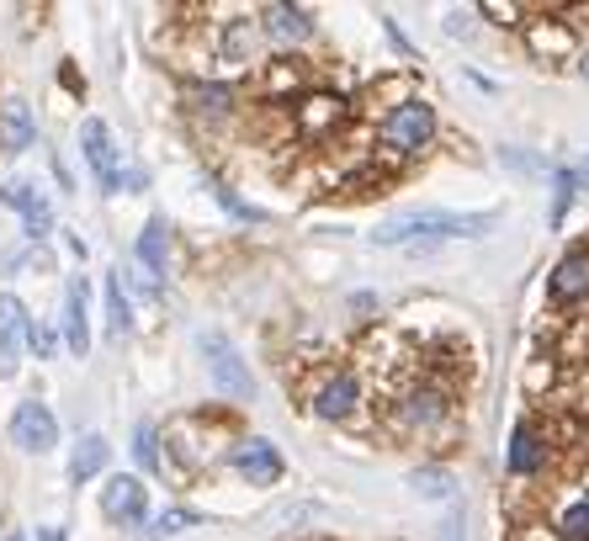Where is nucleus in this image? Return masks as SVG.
Segmentation results:
<instances>
[{
    "instance_id": "obj_1",
    "label": "nucleus",
    "mask_w": 589,
    "mask_h": 541,
    "mask_svg": "<svg viewBox=\"0 0 589 541\" xmlns=\"http://www.w3.org/2000/svg\"><path fill=\"white\" fill-rule=\"evenodd\" d=\"M489 228H494V213H430V207H415V213H393L388 223H377L372 245L430 249L441 239H478Z\"/></svg>"
},
{
    "instance_id": "obj_2",
    "label": "nucleus",
    "mask_w": 589,
    "mask_h": 541,
    "mask_svg": "<svg viewBox=\"0 0 589 541\" xmlns=\"http://www.w3.org/2000/svg\"><path fill=\"white\" fill-rule=\"evenodd\" d=\"M446 419H451V388L436 382V377L404 382L388 404V425L398 436H430V430H441Z\"/></svg>"
},
{
    "instance_id": "obj_3",
    "label": "nucleus",
    "mask_w": 589,
    "mask_h": 541,
    "mask_svg": "<svg viewBox=\"0 0 589 541\" xmlns=\"http://www.w3.org/2000/svg\"><path fill=\"white\" fill-rule=\"evenodd\" d=\"M377 139H383V149H388L393 160H415V154H425L430 149V139H436V112H430V101H404L398 112H388L383 123H377Z\"/></svg>"
},
{
    "instance_id": "obj_4",
    "label": "nucleus",
    "mask_w": 589,
    "mask_h": 541,
    "mask_svg": "<svg viewBox=\"0 0 589 541\" xmlns=\"http://www.w3.org/2000/svg\"><path fill=\"white\" fill-rule=\"evenodd\" d=\"M196 345H202V356H207V377H213V388H219L223 398H234V404L255 398V377H250V367L240 361V350L223 340L219 329H207Z\"/></svg>"
},
{
    "instance_id": "obj_5",
    "label": "nucleus",
    "mask_w": 589,
    "mask_h": 541,
    "mask_svg": "<svg viewBox=\"0 0 589 541\" xmlns=\"http://www.w3.org/2000/svg\"><path fill=\"white\" fill-rule=\"evenodd\" d=\"M526 49L541 64H568V59H579V27L558 22V17H537V22H526Z\"/></svg>"
},
{
    "instance_id": "obj_6",
    "label": "nucleus",
    "mask_w": 589,
    "mask_h": 541,
    "mask_svg": "<svg viewBox=\"0 0 589 541\" xmlns=\"http://www.w3.org/2000/svg\"><path fill=\"white\" fill-rule=\"evenodd\" d=\"M80 149H85V165L97 171V186L112 197L123 186V171H118V144H112V127L101 118H85L80 123Z\"/></svg>"
},
{
    "instance_id": "obj_7",
    "label": "nucleus",
    "mask_w": 589,
    "mask_h": 541,
    "mask_svg": "<svg viewBox=\"0 0 589 541\" xmlns=\"http://www.w3.org/2000/svg\"><path fill=\"white\" fill-rule=\"evenodd\" d=\"M547 303L552 308H585L589 303V249H568L563 261L547 276Z\"/></svg>"
},
{
    "instance_id": "obj_8",
    "label": "nucleus",
    "mask_w": 589,
    "mask_h": 541,
    "mask_svg": "<svg viewBox=\"0 0 589 541\" xmlns=\"http://www.w3.org/2000/svg\"><path fill=\"white\" fill-rule=\"evenodd\" d=\"M345 123V101L341 96H329V91H308V96H297L293 101V133L297 139H329L335 127Z\"/></svg>"
},
{
    "instance_id": "obj_9",
    "label": "nucleus",
    "mask_w": 589,
    "mask_h": 541,
    "mask_svg": "<svg viewBox=\"0 0 589 541\" xmlns=\"http://www.w3.org/2000/svg\"><path fill=\"white\" fill-rule=\"evenodd\" d=\"M11 441L22 446V451H32V457L53 451V446H59V419H53L49 404H38V398L17 404V415H11Z\"/></svg>"
},
{
    "instance_id": "obj_10",
    "label": "nucleus",
    "mask_w": 589,
    "mask_h": 541,
    "mask_svg": "<svg viewBox=\"0 0 589 541\" xmlns=\"http://www.w3.org/2000/svg\"><path fill=\"white\" fill-rule=\"evenodd\" d=\"M356 409H362V377L351 367L329 371L319 388H314V415L319 419H351Z\"/></svg>"
},
{
    "instance_id": "obj_11",
    "label": "nucleus",
    "mask_w": 589,
    "mask_h": 541,
    "mask_svg": "<svg viewBox=\"0 0 589 541\" xmlns=\"http://www.w3.org/2000/svg\"><path fill=\"white\" fill-rule=\"evenodd\" d=\"M144 510H149V489L139 478H128V472L106 478V489H101V516L112 520V525H139Z\"/></svg>"
},
{
    "instance_id": "obj_12",
    "label": "nucleus",
    "mask_w": 589,
    "mask_h": 541,
    "mask_svg": "<svg viewBox=\"0 0 589 541\" xmlns=\"http://www.w3.org/2000/svg\"><path fill=\"white\" fill-rule=\"evenodd\" d=\"M32 340V319H27L22 297L0 293V371H11L22 361V345Z\"/></svg>"
},
{
    "instance_id": "obj_13",
    "label": "nucleus",
    "mask_w": 589,
    "mask_h": 541,
    "mask_svg": "<svg viewBox=\"0 0 589 541\" xmlns=\"http://www.w3.org/2000/svg\"><path fill=\"white\" fill-rule=\"evenodd\" d=\"M261 32H266L271 43H308L314 38V17L303 6L271 0V6H261Z\"/></svg>"
},
{
    "instance_id": "obj_14",
    "label": "nucleus",
    "mask_w": 589,
    "mask_h": 541,
    "mask_svg": "<svg viewBox=\"0 0 589 541\" xmlns=\"http://www.w3.org/2000/svg\"><path fill=\"white\" fill-rule=\"evenodd\" d=\"M505 468L516 472V478H537L547 468V441H541L537 419H520L516 436H510V451H505Z\"/></svg>"
},
{
    "instance_id": "obj_15",
    "label": "nucleus",
    "mask_w": 589,
    "mask_h": 541,
    "mask_svg": "<svg viewBox=\"0 0 589 541\" xmlns=\"http://www.w3.org/2000/svg\"><path fill=\"white\" fill-rule=\"evenodd\" d=\"M234 472L266 489V483L282 478V451H276L271 441H240V446H234Z\"/></svg>"
},
{
    "instance_id": "obj_16",
    "label": "nucleus",
    "mask_w": 589,
    "mask_h": 541,
    "mask_svg": "<svg viewBox=\"0 0 589 541\" xmlns=\"http://www.w3.org/2000/svg\"><path fill=\"white\" fill-rule=\"evenodd\" d=\"M85 297H91L85 276H74L70 293H64V340H70L74 356H85V350H91V308H85Z\"/></svg>"
},
{
    "instance_id": "obj_17",
    "label": "nucleus",
    "mask_w": 589,
    "mask_h": 541,
    "mask_svg": "<svg viewBox=\"0 0 589 541\" xmlns=\"http://www.w3.org/2000/svg\"><path fill=\"white\" fill-rule=\"evenodd\" d=\"M38 139V123H32V106L27 101H6L0 106V149L6 154H22Z\"/></svg>"
},
{
    "instance_id": "obj_18",
    "label": "nucleus",
    "mask_w": 589,
    "mask_h": 541,
    "mask_svg": "<svg viewBox=\"0 0 589 541\" xmlns=\"http://www.w3.org/2000/svg\"><path fill=\"white\" fill-rule=\"evenodd\" d=\"M255 38H261V22H250V17L229 22L219 32V59L223 64H234V70H245L250 59H255Z\"/></svg>"
},
{
    "instance_id": "obj_19",
    "label": "nucleus",
    "mask_w": 589,
    "mask_h": 541,
    "mask_svg": "<svg viewBox=\"0 0 589 541\" xmlns=\"http://www.w3.org/2000/svg\"><path fill=\"white\" fill-rule=\"evenodd\" d=\"M234 85H223V80H207V85H192L186 91V106H192L196 118H207V123H219V118H229L234 112Z\"/></svg>"
},
{
    "instance_id": "obj_20",
    "label": "nucleus",
    "mask_w": 589,
    "mask_h": 541,
    "mask_svg": "<svg viewBox=\"0 0 589 541\" xmlns=\"http://www.w3.org/2000/svg\"><path fill=\"white\" fill-rule=\"evenodd\" d=\"M139 266L149 276H165V266H171V228H165V218L144 223V234H139Z\"/></svg>"
},
{
    "instance_id": "obj_21",
    "label": "nucleus",
    "mask_w": 589,
    "mask_h": 541,
    "mask_svg": "<svg viewBox=\"0 0 589 541\" xmlns=\"http://www.w3.org/2000/svg\"><path fill=\"white\" fill-rule=\"evenodd\" d=\"M404 101H415V91H409V74H393V80H383V85H372L367 101H362V112L383 123V118H388V112H398Z\"/></svg>"
},
{
    "instance_id": "obj_22",
    "label": "nucleus",
    "mask_w": 589,
    "mask_h": 541,
    "mask_svg": "<svg viewBox=\"0 0 589 541\" xmlns=\"http://www.w3.org/2000/svg\"><path fill=\"white\" fill-rule=\"evenodd\" d=\"M287 91H303V96H308V64L293 59V53L266 64V96H287Z\"/></svg>"
},
{
    "instance_id": "obj_23",
    "label": "nucleus",
    "mask_w": 589,
    "mask_h": 541,
    "mask_svg": "<svg viewBox=\"0 0 589 541\" xmlns=\"http://www.w3.org/2000/svg\"><path fill=\"white\" fill-rule=\"evenodd\" d=\"M106 451H112V446L101 441V436H80V446H74V457H70V478H74V483H91V478L106 468Z\"/></svg>"
},
{
    "instance_id": "obj_24",
    "label": "nucleus",
    "mask_w": 589,
    "mask_h": 541,
    "mask_svg": "<svg viewBox=\"0 0 589 541\" xmlns=\"http://www.w3.org/2000/svg\"><path fill=\"white\" fill-rule=\"evenodd\" d=\"M101 293H106V329H112V335L123 340L128 324H133V308H128V297H123V270H112Z\"/></svg>"
},
{
    "instance_id": "obj_25",
    "label": "nucleus",
    "mask_w": 589,
    "mask_h": 541,
    "mask_svg": "<svg viewBox=\"0 0 589 541\" xmlns=\"http://www.w3.org/2000/svg\"><path fill=\"white\" fill-rule=\"evenodd\" d=\"M552 531H558V541H589V499H568L552 516Z\"/></svg>"
},
{
    "instance_id": "obj_26",
    "label": "nucleus",
    "mask_w": 589,
    "mask_h": 541,
    "mask_svg": "<svg viewBox=\"0 0 589 541\" xmlns=\"http://www.w3.org/2000/svg\"><path fill=\"white\" fill-rule=\"evenodd\" d=\"M585 186H579V171H558V181H552V213H547V223L552 228H563L568 207H573V197H579Z\"/></svg>"
},
{
    "instance_id": "obj_27",
    "label": "nucleus",
    "mask_w": 589,
    "mask_h": 541,
    "mask_svg": "<svg viewBox=\"0 0 589 541\" xmlns=\"http://www.w3.org/2000/svg\"><path fill=\"white\" fill-rule=\"evenodd\" d=\"M0 202H6V207H17L22 218H32L38 207H49V202L38 197V186H32V181H6V186H0Z\"/></svg>"
},
{
    "instance_id": "obj_28",
    "label": "nucleus",
    "mask_w": 589,
    "mask_h": 541,
    "mask_svg": "<svg viewBox=\"0 0 589 541\" xmlns=\"http://www.w3.org/2000/svg\"><path fill=\"white\" fill-rule=\"evenodd\" d=\"M133 462L144 472H160V430H154V425H139V430H133Z\"/></svg>"
},
{
    "instance_id": "obj_29",
    "label": "nucleus",
    "mask_w": 589,
    "mask_h": 541,
    "mask_svg": "<svg viewBox=\"0 0 589 541\" xmlns=\"http://www.w3.org/2000/svg\"><path fill=\"white\" fill-rule=\"evenodd\" d=\"M186 525H196L192 510H165V516L149 525V537H144V541H165V537H175V531H186Z\"/></svg>"
},
{
    "instance_id": "obj_30",
    "label": "nucleus",
    "mask_w": 589,
    "mask_h": 541,
    "mask_svg": "<svg viewBox=\"0 0 589 541\" xmlns=\"http://www.w3.org/2000/svg\"><path fill=\"white\" fill-rule=\"evenodd\" d=\"M415 489L425 493V499H446V493H451V472H446V468H419Z\"/></svg>"
},
{
    "instance_id": "obj_31",
    "label": "nucleus",
    "mask_w": 589,
    "mask_h": 541,
    "mask_svg": "<svg viewBox=\"0 0 589 541\" xmlns=\"http://www.w3.org/2000/svg\"><path fill=\"white\" fill-rule=\"evenodd\" d=\"M436 541H467V520H463V510L451 504L441 516V525H436Z\"/></svg>"
},
{
    "instance_id": "obj_32",
    "label": "nucleus",
    "mask_w": 589,
    "mask_h": 541,
    "mask_svg": "<svg viewBox=\"0 0 589 541\" xmlns=\"http://www.w3.org/2000/svg\"><path fill=\"white\" fill-rule=\"evenodd\" d=\"M478 11H484V17H499V22H505V27L516 22V17H526V11H520L516 0H484V6H478Z\"/></svg>"
},
{
    "instance_id": "obj_33",
    "label": "nucleus",
    "mask_w": 589,
    "mask_h": 541,
    "mask_svg": "<svg viewBox=\"0 0 589 541\" xmlns=\"http://www.w3.org/2000/svg\"><path fill=\"white\" fill-rule=\"evenodd\" d=\"M219 202H223V207H229V213H234V218H245V223H261V213H255V207H250V202H240V197H234V192H223V186H219Z\"/></svg>"
},
{
    "instance_id": "obj_34",
    "label": "nucleus",
    "mask_w": 589,
    "mask_h": 541,
    "mask_svg": "<svg viewBox=\"0 0 589 541\" xmlns=\"http://www.w3.org/2000/svg\"><path fill=\"white\" fill-rule=\"evenodd\" d=\"M473 32V11H446V38H467Z\"/></svg>"
},
{
    "instance_id": "obj_35",
    "label": "nucleus",
    "mask_w": 589,
    "mask_h": 541,
    "mask_svg": "<svg viewBox=\"0 0 589 541\" xmlns=\"http://www.w3.org/2000/svg\"><path fill=\"white\" fill-rule=\"evenodd\" d=\"M32 350H38V356H53V350H59V335L43 329V324H32Z\"/></svg>"
},
{
    "instance_id": "obj_36",
    "label": "nucleus",
    "mask_w": 589,
    "mask_h": 541,
    "mask_svg": "<svg viewBox=\"0 0 589 541\" xmlns=\"http://www.w3.org/2000/svg\"><path fill=\"white\" fill-rule=\"evenodd\" d=\"M38 541H70V537H64L59 525H43V531H38Z\"/></svg>"
},
{
    "instance_id": "obj_37",
    "label": "nucleus",
    "mask_w": 589,
    "mask_h": 541,
    "mask_svg": "<svg viewBox=\"0 0 589 541\" xmlns=\"http://www.w3.org/2000/svg\"><path fill=\"white\" fill-rule=\"evenodd\" d=\"M6 541H27V537H22V531H11V537H6Z\"/></svg>"
},
{
    "instance_id": "obj_38",
    "label": "nucleus",
    "mask_w": 589,
    "mask_h": 541,
    "mask_svg": "<svg viewBox=\"0 0 589 541\" xmlns=\"http://www.w3.org/2000/svg\"><path fill=\"white\" fill-rule=\"evenodd\" d=\"M585 80H589V59H585Z\"/></svg>"
}]
</instances>
